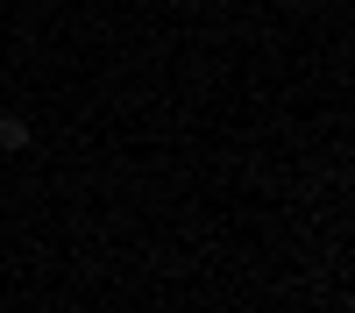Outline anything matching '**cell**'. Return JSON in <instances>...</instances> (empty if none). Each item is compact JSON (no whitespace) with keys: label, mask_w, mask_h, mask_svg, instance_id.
I'll return each instance as SVG.
<instances>
[{"label":"cell","mask_w":355,"mask_h":313,"mask_svg":"<svg viewBox=\"0 0 355 313\" xmlns=\"http://www.w3.org/2000/svg\"><path fill=\"white\" fill-rule=\"evenodd\" d=\"M8 192H15V171H8V164H0V199H8Z\"/></svg>","instance_id":"obj_1"}]
</instances>
